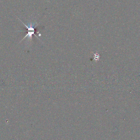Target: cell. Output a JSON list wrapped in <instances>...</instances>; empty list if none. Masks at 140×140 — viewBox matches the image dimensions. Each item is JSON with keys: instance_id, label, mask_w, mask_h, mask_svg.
I'll return each instance as SVG.
<instances>
[{"instance_id": "cell-1", "label": "cell", "mask_w": 140, "mask_h": 140, "mask_svg": "<svg viewBox=\"0 0 140 140\" xmlns=\"http://www.w3.org/2000/svg\"><path fill=\"white\" fill-rule=\"evenodd\" d=\"M18 19L20 21H21V22H22V23L23 24V25L25 26V27L27 28V34L25 36V37L22 39V40L21 41V42L23 40V39H25L26 37H28V38L31 40L32 39V35H34L36 37H37V36L35 34H34L35 32V28L36 27H37V26H35V24L30 23H28V26H27L23 22H22V21H21V20L18 18Z\"/></svg>"}]
</instances>
